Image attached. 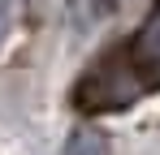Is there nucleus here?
<instances>
[{"label": "nucleus", "mask_w": 160, "mask_h": 155, "mask_svg": "<svg viewBox=\"0 0 160 155\" xmlns=\"http://www.w3.org/2000/svg\"><path fill=\"white\" fill-rule=\"evenodd\" d=\"M160 86V69H152L134 43L104 52L87 73L74 82V108L87 116H104V112H126L138 99H147Z\"/></svg>", "instance_id": "1"}, {"label": "nucleus", "mask_w": 160, "mask_h": 155, "mask_svg": "<svg viewBox=\"0 0 160 155\" xmlns=\"http://www.w3.org/2000/svg\"><path fill=\"white\" fill-rule=\"evenodd\" d=\"M134 52L152 65V69H160V0H156V9L147 13V22H143V30H138V39H130Z\"/></svg>", "instance_id": "2"}, {"label": "nucleus", "mask_w": 160, "mask_h": 155, "mask_svg": "<svg viewBox=\"0 0 160 155\" xmlns=\"http://www.w3.org/2000/svg\"><path fill=\"white\" fill-rule=\"evenodd\" d=\"M61 155H108V138L100 134V129H74L69 134V142H65V151Z\"/></svg>", "instance_id": "3"}, {"label": "nucleus", "mask_w": 160, "mask_h": 155, "mask_svg": "<svg viewBox=\"0 0 160 155\" xmlns=\"http://www.w3.org/2000/svg\"><path fill=\"white\" fill-rule=\"evenodd\" d=\"M4 26H9V4L0 0V39H4Z\"/></svg>", "instance_id": "4"}]
</instances>
